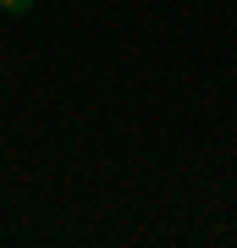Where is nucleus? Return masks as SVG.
<instances>
[{"label":"nucleus","instance_id":"f257e3e1","mask_svg":"<svg viewBox=\"0 0 237 248\" xmlns=\"http://www.w3.org/2000/svg\"><path fill=\"white\" fill-rule=\"evenodd\" d=\"M0 11H11V17H28V11H33V0H0Z\"/></svg>","mask_w":237,"mask_h":248}]
</instances>
